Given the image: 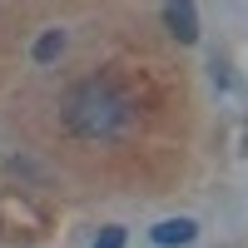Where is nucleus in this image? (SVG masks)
I'll list each match as a JSON object with an SVG mask.
<instances>
[{
    "instance_id": "nucleus-4",
    "label": "nucleus",
    "mask_w": 248,
    "mask_h": 248,
    "mask_svg": "<svg viewBox=\"0 0 248 248\" xmlns=\"http://www.w3.org/2000/svg\"><path fill=\"white\" fill-rule=\"evenodd\" d=\"M60 50H65V30H45V35L35 40V65H50Z\"/></svg>"
},
{
    "instance_id": "nucleus-3",
    "label": "nucleus",
    "mask_w": 248,
    "mask_h": 248,
    "mask_svg": "<svg viewBox=\"0 0 248 248\" xmlns=\"http://www.w3.org/2000/svg\"><path fill=\"white\" fill-rule=\"evenodd\" d=\"M194 233H199V223L194 218H164V223H154V243H164V248H184V243H194Z\"/></svg>"
},
{
    "instance_id": "nucleus-1",
    "label": "nucleus",
    "mask_w": 248,
    "mask_h": 248,
    "mask_svg": "<svg viewBox=\"0 0 248 248\" xmlns=\"http://www.w3.org/2000/svg\"><path fill=\"white\" fill-rule=\"evenodd\" d=\"M134 119V99L124 94L114 79H79L65 99V124L75 139H90V144H105V139H119Z\"/></svg>"
},
{
    "instance_id": "nucleus-5",
    "label": "nucleus",
    "mask_w": 248,
    "mask_h": 248,
    "mask_svg": "<svg viewBox=\"0 0 248 248\" xmlns=\"http://www.w3.org/2000/svg\"><path fill=\"white\" fill-rule=\"evenodd\" d=\"M90 248H124V229H119V223H109V229L99 233V238H94Z\"/></svg>"
},
{
    "instance_id": "nucleus-2",
    "label": "nucleus",
    "mask_w": 248,
    "mask_h": 248,
    "mask_svg": "<svg viewBox=\"0 0 248 248\" xmlns=\"http://www.w3.org/2000/svg\"><path fill=\"white\" fill-rule=\"evenodd\" d=\"M164 25H169V35L179 40V45H194V40H199V10H194V0H164Z\"/></svg>"
}]
</instances>
